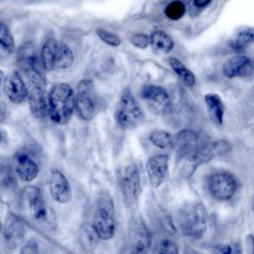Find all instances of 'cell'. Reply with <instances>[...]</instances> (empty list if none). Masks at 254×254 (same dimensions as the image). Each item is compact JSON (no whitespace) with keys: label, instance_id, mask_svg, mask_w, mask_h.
<instances>
[{"label":"cell","instance_id":"32","mask_svg":"<svg viewBox=\"0 0 254 254\" xmlns=\"http://www.w3.org/2000/svg\"><path fill=\"white\" fill-rule=\"evenodd\" d=\"M213 148H214V154L215 156H221L227 154L231 150V146L226 141H216L213 142Z\"/></svg>","mask_w":254,"mask_h":254},{"label":"cell","instance_id":"10","mask_svg":"<svg viewBox=\"0 0 254 254\" xmlns=\"http://www.w3.org/2000/svg\"><path fill=\"white\" fill-rule=\"evenodd\" d=\"M141 96L150 110L157 115H166L171 109L170 95L162 86L146 84L141 89Z\"/></svg>","mask_w":254,"mask_h":254},{"label":"cell","instance_id":"20","mask_svg":"<svg viewBox=\"0 0 254 254\" xmlns=\"http://www.w3.org/2000/svg\"><path fill=\"white\" fill-rule=\"evenodd\" d=\"M204 102L212 122L221 125L223 123L224 104L220 96L216 93H207L204 95Z\"/></svg>","mask_w":254,"mask_h":254},{"label":"cell","instance_id":"9","mask_svg":"<svg viewBox=\"0 0 254 254\" xmlns=\"http://www.w3.org/2000/svg\"><path fill=\"white\" fill-rule=\"evenodd\" d=\"M119 186L126 204L129 206L136 204L141 194V183L139 170L135 164H130L123 169Z\"/></svg>","mask_w":254,"mask_h":254},{"label":"cell","instance_id":"38","mask_svg":"<svg viewBox=\"0 0 254 254\" xmlns=\"http://www.w3.org/2000/svg\"><path fill=\"white\" fill-rule=\"evenodd\" d=\"M0 116H1V105H0Z\"/></svg>","mask_w":254,"mask_h":254},{"label":"cell","instance_id":"4","mask_svg":"<svg viewBox=\"0 0 254 254\" xmlns=\"http://www.w3.org/2000/svg\"><path fill=\"white\" fill-rule=\"evenodd\" d=\"M92 229L96 236L103 240H109L114 236L115 209L113 199L107 192H101L96 198Z\"/></svg>","mask_w":254,"mask_h":254},{"label":"cell","instance_id":"18","mask_svg":"<svg viewBox=\"0 0 254 254\" xmlns=\"http://www.w3.org/2000/svg\"><path fill=\"white\" fill-rule=\"evenodd\" d=\"M25 235V227L22 221L14 215H10L4 227V239L9 250L16 249L23 241Z\"/></svg>","mask_w":254,"mask_h":254},{"label":"cell","instance_id":"6","mask_svg":"<svg viewBox=\"0 0 254 254\" xmlns=\"http://www.w3.org/2000/svg\"><path fill=\"white\" fill-rule=\"evenodd\" d=\"M17 64L34 86L46 85V77L37 50L31 43L23 44L17 52Z\"/></svg>","mask_w":254,"mask_h":254},{"label":"cell","instance_id":"31","mask_svg":"<svg viewBox=\"0 0 254 254\" xmlns=\"http://www.w3.org/2000/svg\"><path fill=\"white\" fill-rule=\"evenodd\" d=\"M131 44L139 49H146L148 46H150V40L149 36L146 34H135L130 39Z\"/></svg>","mask_w":254,"mask_h":254},{"label":"cell","instance_id":"27","mask_svg":"<svg viewBox=\"0 0 254 254\" xmlns=\"http://www.w3.org/2000/svg\"><path fill=\"white\" fill-rule=\"evenodd\" d=\"M149 140L152 144L161 149H171L174 147L173 136L164 130L153 131L149 136Z\"/></svg>","mask_w":254,"mask_h":254},{"label":"cell","instance_id":"8","mask_svg":"<svg viewBox=\"0 0 254 254\" xmlns=\"http://www.w3.org/2000/svg\"><path fill=\"white\" fill-rule=\"evenodd\" d=\"M238 182L233 174L219 171L211 174L207 179V190L211 196L219 201L231 199L237 191Z\"/></svg>","mask_w":254,"mask_h":254},{"label":"cell","instance_id":"30","mask_svg":"<svg viewBox=\"0 0 254 254\" xmlns=\"http://www.w3.org/2000/svg\"><path fill=\"white\" fill-rule=\"evenodd\" d=\"M158 254H179V249L174 241L165 239L160 244Z\"/></svg>","mask_w":254,"mask_h":254},{"label":"cell","instance_id":"14","mask_svg":"<svg viewBox=\"0 0 254 254\" xmlns=\"http://www.w3.org/2000/svg\"><path fill=\"white\" fill-rule=\"evenodd\" d=\"M49 190L53 199L59 203H67L71 199V189L65 176L59 170L51 172Z\"/></svg>","mask_w":254,"mask_h":254},{"label":"cell","instance_id":"12","mask_svg":"<svg viewBox=\"0 0 254 254\" xmlns=\"http://www.w3.org/2000/svg\"><path fill=\"white\" fill-rule=\"evenodd\" d=\"M169 170V158L166 154H157L150 157L146 163V172L149 184L158 189L167 178Z\"/></svg>","mask_w":254,"mask_h":254},{"label":"cell","instance_id":"28","mask_svg":"<svg viewBox=\"0 0 254 254\" xmlns=\"http://www.w3.org/2000/svg\"><path fill=\"white\" fill-rule=\"evenodd\" d=\"M186 13V6L181 0H174L170 2L165 8L166 16L173 21L180 20Z\"/></svg>","mask_w":254,"mask_h":254},{"label":"cell","instance_id":"34","mask_svg":"<svg viewBox=\"0 0 254 254\" xmlns=\"http://www.w3.org/2000/svg\"><path fill=\"white\" fill-rule=\"evenodd\" d=\"M210 254H240L237 249H233L230 245H218Z\"/></svg>","mask_w":254,"mask_h":254},{"label":"cell","instance_id":"11","mask_svg":"<svg viewBox=\"0 0 254 254\" xmlns=\"http://www.w3.org/2000/svg\"><path fill=\"white\" fill-rule=\"evenodd\" d=\"M75 108L82 120H91L95 115V105L93 100V83L90 79H82L77 85L75 96Z\"/></svg>","mask_w":254,"mask_h":254},{"label":"cell","instance_id":"3","mask_svg":"<svg viewBox=\"0 0 254 254\" xmlns=\"http://www.w3.org/2000/svg\"><path fill=\"white\" fill-rule=\"evenodd\" d=\"M22 200L25 210L33 221L50 229L55 226V212L47 204L41 190L37 187H27L22 192Z\"/></svg>","mask_w":254,"mask_h":254},{"label":"cell","instance_id":"37","mask_svg":"<svg viewBox=\"0 0 254 254\" xmlns=\"http://www.w3.org/2000/svg\"><path fill=\"white\" fill-rule=\"evenodd\" d=\"M1 229H2V223H1V220H0V232H1Z\"/></svg>","mask_w":254,"mask_h":254},{"label":"cell","instance_id":"17","mask_svg":"<svg viewBox=\"0 0 254 254\" xmlns=\"http://www.w3.org/2000/svg\"><path fill=\"white\" fill-rule=\"evenodd\" d=\"M14 167L16 174L24 182H32L38 177V164L24 152H19L15 155Z\"/></svg>","mask_w":254,"mask_h":254},{"label":"cell","instance_id":"25","mask_svg":"<svg viewBox=\"0 0 254 254\" xmlns=\"http://www.w3.org/2000/svg\"><path fill=\"white\" fill-rule=\"evenodd\" d=\"M74 61V56L70 48L65 44H59L55 69H65L72 65Z\"/></svg>","mask_w":254,"mask_h":254},{"label":"cell","instance_id":"5","mask_svg":"<svg viewBox=\"0 0 254 254\" xmlns=\"http://www.w3.org/2000/svg\"><path fill=\"white\" fill-rule=\"evenodd\" d=\"M144 114L140 104L133 96L129 88H124L120 94L116 110L115 120L121 129H133L141 124Z\"/></svg>","mask_w":254,"mask_h":254},{"label":"cell","instance_id":"21","mask_svg":"<svg viewBox=\"0 0 254 254\" xmlns=\"http://www.w3.org/2000/svg\"><path fill=\"white\" fill-rule=\"evenodd\" d=\"M58 47L59 43L55 39H49L44 43L40 53V62L45 71L55 69Z\"/></svg>","mask_w":254,"mask_h":254},{"label":"cell","instance_id":"7","mask_svg":"<svg viewBox=\"0 0 254 254\" xmlns=\"http://www.w3.org/2000/svg\"><path fill=\"white\" fill-rule=\"evenodd\" d=\"M151 233L141 219H133L128 226L124 246L120 254H148L151 248Z\"/></svg>","mask_w":254,"mask_h":254},{"label":"cell","instance_id":"29","mask_svg":"<svg viewBox=\"0 0 254 254\" xmlns=\"http://www.w3.org/2000/svg\"><path fill=\"white\" fill-rule=\"evenodd\" d=\"M95 33L96 35L98 36V38L104 42L105 44H107L108 46H111V47H118L120 44H121V38L115 34V33H112L108 30H105L103 28H97L95 30Z\"/></svg>","mask_w":254,"mask_h":254},{"label":"cell","instance_id":"35","mask_svg":"<svg viewBox=\"0 0 254 254\" xmlns=\"http://www.w3.org/2000/svg\"><path fill=\"white\" fill-rule=\"evenodd\" d=\"M212 0H193L192 4L196 8H204L211 3Z\"/></svg>","mask_w":254,"mask_h":254},{"label":"cell","instance_id":"16","mask_svg":"<svg viewBox=\"0 0 254 254\" xmlns=\"http://www.w3.org/2000/svg\"><path fill=\"white\" fill-rule=\"evenodd\" d=\"M252 60L241 55L229 58L222 65V73L227 78L246 77L252 73Z\"/></svg>","mask_w":254,"mask_h":254},{"label":"cell","instance_id":"2","mask_svg":"<svg viewBox=\"0 0 254 254\" xmlns=\"http://www.w3.org/2000/svg\"><path fill=\"white\" fill-rule=\"evenodd\" d=\"M177 223L181 232L192 239L201 238L207 228V212L199 201H189L179 210Z\"/></svg>","mask_w":254,"mask_h":254},{"label":"cell","instance_id":"15","mask_svg":"<svg viewBox=\"0 0 254 254\" xmlns=\"http://www.w3.org/2000/svg\"><path fill=\"white\" fill-rule=\"evenodd\" d=\"M200 134L192 130H182L174 139V147L177 150L179 160H186L190 158L197 148Z\"/></svg>","mask_w":254,"mask_h":254},{"label":"cell","instance_id":"24","mask_svg":"<svg viewBox=\"0 0 254 254\" xmlns=\"http://www.w3.org/2000/svg\"><path fill=\"white\" fill-rule=\"evenodd\" d=\"M168 62L173 70L177 73V75L180 77V79L185 85L192 87L195 84V76L193 72L190 68H188L180 60L171 57L168 59Z\"/></svg>","mask_w":254,"mask_h":254},{"label":"cell","instance_id":"33","mask_svg":"<svg viewBox=\"0 0 254 254\" xmlns=\"http://www.w3.org/2000/svg\"><path fill=\"white\" fill-rule=\"evenodd\" d=\"M20 254H39V245L35 239L29 240L21 249Z\"/></svg>","mask_w":254,"mask_h":254},{"label":"cell","instance_id":"36","mask_svg":"<svg viewBox=\"0 0 254 254\" xmlns=\"http://www.w3.org/2000/svg\"><path fill=\"white\" fill-rule=\"evenodd\" d=\"M3 79H4V73H3V71L0 69V87H1V85H2Z\"/></svg>","mask_w":254,"mask_h":254},{"label":"cell","instance_id":"19","mask_svg":"<svg viewBox=\"0 0 254 254\" xmlns=\"http://www.w3.org/2000/svg\"><path fill=\"white\" fill-rule=\"evenodd\" d=\"M28 101L32 114L38 118L43 119L49 115L48 96L45 92V87L34 86L28 92Z\"/></svg>","mask_w":254,"mask_h":254},{"label":"cell","instance_id":"39","mask_svg":"<svg viewBox=\"0 0 254 254\" xmlns=\"http://www.w3.org/2000/svg\"><path fill=\"white\" fill-rule=\"evenodd\" d=\"M0 141H1V132H0Z\"/></svg>","mask_w":254,"mask_h":254},{"label":"cell","instance_id":"1","mask_svg":"<svg viewBox=\"0 0 254 254\" xmlns=\"http://www.w3.org/2000/svg\"><path fill=\"white\" fill-rule=\"evenodd\" d=\"M49 115L57 124H66L75 108V95L73 89L64 82L54 84L48 94Z\"/></svg>","mask_w":254,"mask_h":254},{"label":"cell","instance_id":"22","mask_svg":"<svg viewBox=\"0 0 254 254\" xmlns=\"http://www.w3.org/2000/svg\"><path fill=\"white\" fill-rule=\"evenodd\" d=\"M149 40L152 49L161 54L170 53L175 46L173 39L167 33L161 30L152 32V34L149 36Z\"/></svg>","mask_w":254,"mask_h":254},{"label":"cell","instance_id":"13","mask_svg":"<svg viewBox=\"0 0 254 254\" xmlns=\"http://www.w3.org/2000/svg\"><path fill=\"white\" fill-rule=\"evenodd\" d=\"M3 89L7 98L14 104H21L28 97L27 85L19 71L15 70L10 73L3 83Z\"/></svg>","mask_w":254,"mask_h":254},{"label":"cell","instance_id":"23","mask_svg":"<svg viewBox=\"0 0 254 254\" xmlns=\"http://www.w3.org/2000/svg\"><path fill=\"white\" fill-rule=\"evenodd\" d=\"M15 50V41L10 28L0 21V59H7Z\"/></svg>","mask_w":254,"mask_h":254},{"label":"cell","instance_id":"26","mask_svg":"<svg viewBox=\"0 0 254 254\" xmlns=\"http://www.w3.org/2000/svg\"><path fill=\"white\" fill-rule=\"evenodd\" d=\"M254 40V32L252 28H247L240 31L237 37L232 40L229 44L231 49L235 52H242L246 49L248 45H250Z\"/></svg>","mask_w":254,"mask_h":254}]
</instances>
